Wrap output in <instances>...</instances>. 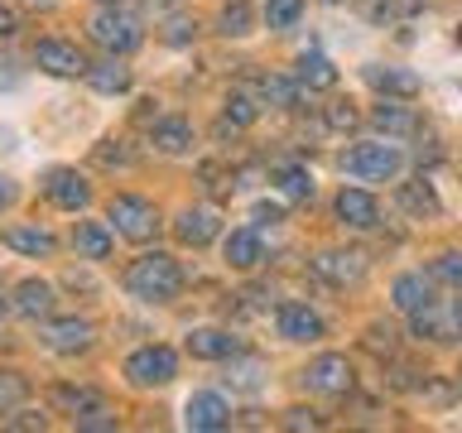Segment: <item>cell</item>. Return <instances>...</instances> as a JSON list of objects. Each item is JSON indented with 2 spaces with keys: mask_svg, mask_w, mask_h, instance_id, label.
Returning <instances> with one entry per match:
<instances>
[{
  "mask_svg": "<svg viewBox=\"0 0 462 433\" xmlns=\"http://www.w3.org/2000/svg\"><path fill=\"white\" fill-rule=\"evenodd\" d=\"M125 289L144 303H169V299H179V289H183V270L169 251H150L125 270Z\"/></svg>",
  "mask_w": 462,
  "mask_h": 433,
  "instance_id": "obj_1",
  "label": "cell"
},
{
  "mask_svg": "<svg viewBox=\"0 0 462 433\" xmlns=\"http://www.w3.org/2000/svg\"><path fill=\"white\" fill-rule=\"evenodd\" d=\"M366 82L375 87V92H395V97L419 92V78L414 72H400V68H366Z\"/></svg>",
  "mask_w": 462,
  "mask_h": 433,
  "instance_id": "obj_26",
  "label": "cell"
},
{
  "mask_svg": "<svg viewBox=\"0 0 462 433\" xmlns=\"http://www.w3.org/2000/svg\"><path fill=\"white\" fill-rule=\"evenodd\" d=\"M87 82H92L97 92H106V97L130 92V68H121V63H116V53H111L106 63H92V68H87Z\"/></svg>",
  "mask_w": 462,
  "mask_h": 433,
  "instance_id": "obj_23",
  "label": "cell"
},
{
  "mask_svg": "<svg viewBox=\"0 0 462 433\" xmlns=\"http://www.w3.org/2000/svg\"><path fill=\"white\" fill-rule=\"evenodd\" d=\"M410 318H414V332L429 342H453L462 332V309L453 299H429L424 309H414Z\"/></svg>",
  "mask_w": 462,
  "mask_h": 433,
  "instance_id": "obj_6",
  "label": "cell"
},
{
  "mask_svg": "<svg viewBox=\"0 0 462 433\" xmlns=\"http://www.w3.org/2000/svg\"><path fill=\"white\" fill-rule=\"evenodd\" d=\"M101 5H116V0H101Z\"/></svg>",
  "mask_w": 462,
  "mask_h": 433,
  "instance_id": "obj_46",
  "label": "cell"
},
{
  "mask_svg": "<svg viewBox=\"0 0 462 433\" xmlns=\"http://www.w3.org/2000/svg\"><path fill=\"white\" fill-rule=\"evenodd\" d=\"M255 371H260L255 361H241V366H236V385H241V390H251V385H255Z\"/></svg>",
  "mask_w": 462,
  "mask_h": 433,
  "instance_id": "obj_42",
  "label": "cell"
},
{
  "mask_svg": "<svg viewBox=\"0 0 462 433\" xmlns=\"http://www.w3.org/2000/svg\"><path fill=\"white\" fill-rule=\"evenodd\" d=\"M303 14V0H265V24L270 29H294Z\"/></svg>",
  "mask_w": 462,
  "mask_h": 433,
  "instance_id": "obj_31",
  "label": "cell"
},
{
  "mask_svg": "<svg viewBox=\"0 0 462 433\" xmlns=\"http://www.w3.org/2000/svg\"><path fill=\"white\" fill-rule=\"evenodd\" d=\"M97 164H106V169H111V164H130V154H125V150H111V140H106V144L97 150Z\"/></svg>",
  "mask_w": 462,
  "mask_h": 433,
  "instance_id": "obj_41",
  "label": "cell"
},
{
  "mask_svg": "<svg viewBox=\"0 0 462 433\" xmlns=\"http://www.w3.org/2000/svg\"><path fill=\"white\" fill-rule=\"evenodd\" d=\"M92 342H97V327L87 323V318H53V323L43 327V346L58 356H78Z\"/></svg>",
  "mask_w": 462,
  "mask_h": 433,
  "instance_id": "obj_9",
  "label": "cell"
},
{
  "mask_svg": "<svg viewBox=\"0 0 462 433\" xmlns=\"http://www.w3.org/2000/svg\"><path fill=\"white\" fill-rule=\"evenodd\" d=\"M284 428H323V419H318L313 410H289L284 414Z\"/></svg>",
  "mask_w": 462,
  "mask_h": 433,
  "instance_id": "obj_39",
  "label": "cell"
},
{
  "mask_svg": "<svg viewBox=\"0 0 462 433\" xmlns=\"http://www.w3.org/2000/svg\"><path fill=\"white\" fill-rule=\"evenodd\" d=\"M280 193L289 198V202H303V198H313V173L303 169V164H280Z\"/></svg>",
  "mask_w": 462,
  "mask_h": 433,
  "instance_id": "obj_27",
  "label": "cell"
},
{
  "mask_svg": "<svg viewBox=\"0 0 462 433\" xmlns=\"http://www.w3.org/2000/svg\"><path fill=\"white\" fill-rule=\"evenodd\" d=\"M87 34H92V43H101L106 53H130V49H140V20L130 10H116V5H101L92 20H87Z\"/></svg>",
  "mask_w": 462,
  "mask_h": 433,
  "instance_id": "obj_2",
  "label": "cell"
},
{
  "mask_svg": "<svg viewBox=\"0 0 462 433\" xmlns=\"http://www.w3.org/2000/svg\"><path fill=\"white\" fill-rule=\"evenodd\" d=\"M222 24H226V34H251V24H255V10L245 5V0H226V10H222Z\"/></svg>",
  "mask_w": 462,
  "mask_h": 433,
  "instance_id": "obj_33",
  "label": "cell"
},
{
  "mask_svg": "<svg viewBox=\"0 0 462 433\" xmlns=\"http://www.w3.org/2000/svg\"><path fill=\"white\" fill-rule=\"evenodd\" d=\"M183 424L198 428V433H217V428H231V404L222 395H212V390H202V395L188 400L183 410Z\"/></svg>",
  "mask_w": 462,
  "mask_h": 433,
  "instance_id": "obj_12",
  "label": "cell"
},
{
  "mask_svg": "<svg viewBox=\"0 0 462 433\" xmlns=\"http://www.w3.org/2000/svg\"><path fill=\"white\" fill-rule=\"evenodd\" d=\"M173 231H179L183 245H193V251H198V245H208L217 231H222V216H217L212 207H188L179 222H173Z\"/></svg>",
  "mask_w": 462,
  "mask_h": 433,
  "instance_id": "obj_16",
  "label": "cell"
},
{
  "mask_svg": "<svg viewBox=\"0 0 462 433\" xmlns=\"http://www.w3.org/2000/svg\"><path fill=\"white\" fill-rule=\"evenodd\" d=\"M274 323H280V337H289V342H318L323 337V318H318L309 303H284Z\"/></svg>",
  "mask_w": 462,
  "mask_h": 433,
  "instance_id": "obj_13",
  "label": "cell"
},
{
  "mask_svg": "<svg viewBox=\"0 0 462 433\" xmlns=\"http://www.w3.org/2000/svg\"><path fill=\"white\" fill-rule=\"evenodd\" d=\"M0 313H5V299H0Z\"/></svg>",
  "mask_w": 462,
  "mask_h": 433,
  "instance_id": "obj_45",
  "label": "cell"
},
{
  "mask_svg": "<svg viewBox=\"0 0 462 433\" xmlns=\"http://www.w3.org/2000/svg\"><path fill=\"white\" fill-rule=\"evenodd\" d=\"M150 140H154L159 154H188L193 150V125H188L183 115H164V121H154Z\"/></svg>",
  "mask_w": 462,
  "mask_h": 433,
  "instance_id": "obj_18",
  "label": "cell"
},
{
  "mask_svg": "<svg viewBox=\"0 0 462 433\" xmlns=\"http://www.w3.org/2000/svg\"><path fill=\"white\" fill-rule=\"evenodd\" d=\"M419 390H424V395H429L433 404H448V400H453V385H443V381H424Z\"/></svg>",
  "mask_w": 462,
  "mask_h": 433,
  "instance_id": "obj_40",
  "label": "cell"
},
{
  "mask_svg": "<svg viewBox=\"0 0 462 433\" xmlns=\"http://www.w3.org/2000/svg\"><path fill=\"white\" fill-rule=\"evenodd\" d=\"M226 121L236 125V130H245V125L255 121V101L245 97V92H231V97H226Z\"/></svg>",
  "mask_w": 462,
  "mask_h": 433,
  "instance_id": "obj_34",
  "label": "cell"
},
{
  "mask_svg": "<svg viewBox=\"0 0 462 433\" xmlns=\"http://www.w3.org/2000/svg\"><path fill=\"white\" fill-rule=\"evenodd\" d=\"M260 260H265V241H260V231H231L226 236V265L231 270H255Z\"/></svg>",
  "mask_w": 462,
  "mask_h": 433,
  "instance_id": "obj_20",
  "label": "cell"
},
{
  "mask_svg": "<svg viewBox=\"0 0 462 433\" xmlns=\"http://www.w3.org/2000/svg\"><path fill=\"white\" fill-rule=\"evenodd\" d=\"M72 245H78L82 260H106L116 241H111V231L101 226V222H78V231H72Z\"/></svg>",
  "mask_w": 462,
  "mask_h": 433,
  "instance_id": "obj_22",
  "label": "cell"
},
{
  "mask_svg": "<svg viewBox=\"0 0 462 433\" xmlns=\"http://www.w3.org/2000/svg\"><path fill=\"white\" fill-rule=\"evenodd\" d=\"M10 202H14V183L0 179V207H10Z\"/></svg>",
  "mask_w": 462,
  "mask_h": 433,
  "instance_id": "obj_43",
  "label": "cell"
},
{
  "mask_svg": "<svg viewBox=\"0 0 462 433\" xmlns=\"http://www.w3.org/2000/svg\"><path fill=\"white\" fill-rule=\"evenodd\" d=\"M429 299H433V284L424 280V274H400V280H395V309H400V313L424 309Z\"/></svg>",
  "mask_w": 462,
  "mask_h": 433,
  "instance_id": "obj_25",
  "label": "cell"
},
{
  "mask_svg": "<svg viewBox=\"0 0 462 433\" xmlns=\"http://www.w3.org/2000/svg\"><path fill=\"white\" fill-rule=\"evenodd\" d=\"M303 385H309L313 395H346V390H352V361L342 352H323L318 361H309Z\"/></svg>",
  "mask_w": 462,
  "mask_h": 433,
  "instance_id": "obj_7",
  "label": "cell"
},
{
  "mask_svg": "<svg viewBox=\"0 0 462 433\" xmlns=\"http://www.w3.org/2000/svg\"><path fill=\"white\" fill-rule=\"evenodd\" d=\"M43 193H49V202L63 212H82L87 202H92V188H87V179L78 169H53L49 179H43Z\"/></svg>",
  "mask_w": 462,
  "mask_h": 433,
  "instance_id": "obj_11",
  "label": "cell"
},
{
  "mask_svg": "<svg viewBox=\"0 0 462 433\" xmlns=\"http://www.w3.org/2000/svg\"><path fill=\"white\" fill-rule=\"evenodd\" d=\"M53 284H43V280H24L20 289H14V309H20L24 318H49L53 313Z\"/></svg>",
  "mask_w": 462,
  "mask_h": 433,
  "instance_id": "obj_21",
  "label": "cell"
},
{
  "mask_svg": "<svg viewBox=\"0 0 462 433\" xmlns=\"http://www.w3.org/2000/svg\"><path fill=\"white\" fill-rule=\"evenodd\" d=\"M337 216L352 231H371L375 222H381V207H375V198L361 193V188H342L337 193Z\"/></svg>",
  "mask_w": 462,
  "mask_h": 433,
  "instance_id": "obj_15",
  "label": "cell"
},
{
  "mask_svg": "<svg viewBox=\"0 0 462 433\" xmlns=\"http://www.w3.org/2000/svg\"><path fill=\"white\" fill-rule=\"evenodd\" d=\"M255 87H260V97H265V101H274V106H299V87L289 78H274V72H270V78H260Z\"/></svg>",
  "mask_w": 462,
  "mask_h": 433,
  "instance_id": "obj_30",
  "label": "cell"
},
{
  "mask_svg": "<svg viewBox=\"0 0 462 433\" xmlns=\"http://www.w3.org/2000/svg\"><path fill=\"white\" fill-rule=\"evenodd\" d=\"M371 125L381 130V135H390V140H404V135L419 130V115L410 106H400V101H381V106L371 111Z\"/></svg>",
  "mask_w": 462,
  "mask_h": 433,
  "instance_id": "obj_19",
  "label": "cell"
},
{
  "mask_svg": "<svg viewBox=\"0 0 462 433\" xmlns=\"http://www.w3.org/2000/svg\"><path fill=\"white\" fill-rule=\"evenodd\" d=\"M29 400V381L20 371H0V414L20 410V404Z\"/></svg>",
  "mask_w": 462,
  "mask_h": 433,
  "instance_id": "obj_29",
  "label": "cell"
},
{
  "mask_svg": "<svg viewBox=\"0 0 462 433\" xmlns=\"http://www.w3.org/2000/svg\"><path fill=\"white\" fill-rule=\"evenodd\" d=\"M5 428H20V433H34V428H49V419L43 414H10Z\"/></svg>",
  "mask_w": 462,
  "mask_h": 433,
  "instance_id": "obj_38",
  "label": "cell"
},
{
  "mask_svg": "<svg viewBox=\"0 0 462 433\" xmlns=\"http://www.w3.org/2000/svg\"><path fill=\"white\" fill-rule=\"evenodd\" d=\"M328 125H332V130H352V125H356L352 101H332V106H328Z\"/></svg>",
  "mask_w": 462,
  "mask_h": 433,
  "instance_id": "obj_36",
  "label": "cell"
},
{
  "mask_svg": "<svg viewBox=\"0 0 462 433\" xmlns=\"http://www.w3.org/2000/svg\"><path fill=\"white\" fill-rule=\"evenodd\" d=\"M106 222L116 226V236H125V241H150L159 231V212H154V202L121 193V198H111Z\"/></svg>",
  "mask_w": 462,
  "mask_h": 433,
  "instance_id": "obj_4",
  "label": "cell"
},
{
  "mask_svg": "<svg viewBox=\"0 0 462 433\" xmlns=\"http://www.w3.org/2000/svg\"><path fill=\"white\" fill-rule=\"evenodd\" d=\"M400 202H404V207H410V212H439V198H433V188L429 183H404L400 188Z\"/></svg>",
  "mask_w": 462,
  "mask_h": 433,
  "instance_id": "obj_32",
  "label": "cell"
},
{
  "mask_svg": "<svg viewBox=\"0 0 462 433\" xmlns=\"http://www.w3.org/2000/svg\"><path fill=\"white\" fill-rule=\"evenodd\" d=\"M188 352L198 361H226V356H236V337L222 327H193L188 332Z\"/></svg>",
  "mask_w": 462,
  "mask_h": 433,
  "instance_id": "obj_17",
  "label": "cell"
},
{
  "mask_svg": "<svg viewBox=\"0 0 462 433\" xmlns=\"http://www.w3.org/2000/svg\"><path fill=\"white\" fill-rule=\"evenodd\" d=\"M400 150L385 140H366V144H352V150L342 154V173H352V179H366V183H385L400 173Z\"/></svg>",
  "mask_w": 462,
  "mask_h": 433,
  "instance_id": "obj_3",
  "label": "cell"
},
{
  "mask_svg": "<svg viewBox=\"0 0 462 433\" xmlns=\"http://www.w3.org/2000/svg\"><path fill=\"white\" fill-rule=\"evenodd\" d=\"M332 5H337V0H332Z\"/></svg>",
  "mask_w": 462,
  "mask_h": 433,
  "instance_id": "obj_48",
  "label": "cell"
},
{
  "mask_svg": "<svg viewBox=\"0 0 462 433\" xmlns=\"http://www.w3.org/2000/svg\"><path fill=\"white\" fill-rule=\"evenodd\" d=\"M313 274L318 280H328V284H361V274H366V255L361 251H323V255H313Z\"/></svg>",
  "mask_w": 462,
  "mask_h": 433,
  "instance_id": "obj_10",
  "label": "cell"
},
{
  "mask_svg": "<svg viewBox=\"0 0 462 433\" xmlns=\"http://www.w3.org/2000/svg\"><path fill=\"white\" fill-rule=\"evenodd\" d=\"M5 245H10V251H20V255H53L58 241L49 236V231H39V226H10Z\"/></svg>",
  "mask_w": 462,
  "mask_h": 433,
  "instance_id": "obj_24",
  "label": "cell"
},
{
  "mask_svg": "<svg viewBox=\"0 0 462 433\" xmlns=\"http://www.w3.org/2000/svg\"><path fill=\"white\" fill-rule=\"evenodd\" d=\"M299 82L303 87H332L337 82V68H332L323 53H303L299 58Z\"/></svg>",
  "mask_w": 462,
  "mask_h": 433,
  "instance_id": "obj_28",
  "label": "cell"
},
{
  "mask_svg": "<svg viewBox=\"0 0 462 433\" xmlns=\"http://www.w3.org/2000/svg\"><path fill=\"white\" fill-rule=\"evenodd\" d=\"M0 34H14V14L5 5H0Z\"/></svg>",
  "mask_w": 462,
  "mask_h": 433,
  "instance_id": "obj_44",
  "label": "cell"
},
{
  "mask_svg": "<svg viewBox=\"0 0 462 433\" xmlns=\"http://www.w3.org/2000/svg\"><path fill=\"white\" fill-rule=\"evenodd\" d=\"M179 375V356L169 346H140V352L125 356V381L140 385V390H154V385H169Z\"/></svg>",
  "mask_w": 462,
  "mask_h": 433,
  "instance_id": "obj_5",
  "label": "cell"
},
{
  "mask_svg": "<svg viewBox=\"0 0 462 433\" xmlns=\"http://www.w3.org/2000/svg\"><path fill=\"white\" fill-rule=\"evenodd\" d=\"M366 346H371V352H395V332H390V327H371L366 332Z\"/></svg>",
  "mask_w": 462,
  "mask_h": 433,
  "instance_id": "obj_37",
  "label": "cell"
},
{
  "mask_svg": "<svg viewBox=\"0 0 462 433\" xmlns=\"http://www.w3.org/2000/svg\"><path fill=\"white\" fill-rule=\"evenodd\" d=\"M433 280L462 284V255H439V260H433Z\"/></svg>",
  "mask_w": 462,
  "mask_h": 433,
  "instance_id": "obj_35",
  "label": "cell"
},
{
  "mask_svg": "<svg viewBox=\"0 0 462 433\" xmlns=\"http://www.w3.org/2000/svg\"><path fill=\"white\" fill-rule=\"evenodd\" d=\"M34 63L43 72H53V78H87V53L78 49V43H68V39H39L34 43Z\"/></svg>",
  "mask_w": 462,
  "mask_h": 433,
  "instance_id": "obj_8",
  "label": "cell"
},
{
  "mask_svg": "<svg viewBox=\"0 0 462 433\" xmlns=\"http://www.w3.org/2000/svg\"><path fill=\"white\" fill-rule=\"evenodd\" d=\"M49 404L58 414H72V424L87 414H97V410H106V400L97 395V390H87V385H53L49 390Z\"/></svg>",
  "mask_w": 462,
  "mask_h": 433,
  "instance_id": "obj_14",
  "label": "cell"
},
{
  "mask_svg": "<svg viewBox=\"0 0 462 433\" xmlns=\"http://www.w3.org/2000/svg\"><path fill=\"white\" fill-rule=\"evenodd\" d=\"M457 39H462V29H457Z\"/></svg>",
  "mask_w": 462,
  "mask_h": 433,
  "instance_id": "obj_47",
  "label": "cell"
}]
</instances>
